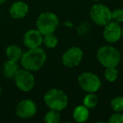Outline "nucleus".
<instances>
[{
    "label": "nucleus",
    "instance_id": "f257e3e1",
    "mask_svg": "<svg viewBox=\"0 0 123 123\" xmlns=\"http://www.w3.org/2000/svg\"><path fill=\"white\" fill-rule=\"evenodd\" d=\"M46 61V53L41 46L34 49H29L23 53L20 64L23 68L31 72L38 71L44 66Z\"/></svg>",
    "mask_w": 123,
    "mask_h": 123
},
{
    "label": "nucleus",
    "instance_id": "f03ea898",
    "mask_svg": "<svg viewBox=\"0 0 123 123\" xmlns=\"http://www.w3.org/2000/svg\"><path fill=\"white\" fill-rule=\"evenodd\" d=\"M44 102L49 109L62 111L68 105V97L59 89H51L44 95Z\"/></svg>",
    "mask_w": 123,
    "mask_h": 123
},
{
    "label": "nucleus",
    "instance_id": "7ed1b4c3",
    "mask_svg": "<svg viewBox=\"0 0 123 123\" xmlns=\"http://www.w3.org/2000/svg\"><path fill=\"white\" fill-rule=\"evenodd\" d=\"M96 57L105 68L117 67L121 62V53L117 48L112 46H103L98 50Z\"/></svg>",
    "mask_w": 123,
    "mask_h": 123
},
{
    "label": "nucleus",
    "instance_id": "20e7f679",
    "mask_svg": "<svg viewBox=\"0 0 123 123\" xmlns=\"http://www.w3.org/2000/svg\"><path fill=\"white\" fill-rule=\"evenodd\" d=\"M59 25V19L56 14L52 12H43L37 17L36 21V29L44 36L54 33Z\"/></svg>",
    "mask_w": 123,
    "mask_h": 123
},
{
    "label": "nucleus",
    "instance_id": "39448f33",
    "mask_svg": "<svg viewBox=\"0 0 123 123\" xmlns=\"http://www.w3.org/2000/svg\"><path fill=\"white\" fill-rule=\"evenodd\" d=\"M89 16L95 25L105 26L111 21V10L105 4H95L90 9Z\"/></svg>",
    "mask_w": 123,
    "mask_h": 123
},
{
    "label": "nucleus",
    "instance_id": "423d86ee",
    "mask_svg": "<svg viewBox=\"0 0 123 123\" xmlns=\"http://www.w3.org/2000/svg\"><path fill=\"white\" fill-rule=\"evenodd\" d=\"M78 83L79 87L87 93H95L101 87V80L99 76L90 72L81 74L78 78Z\"/></svg>",
    "mask_w": 123,
    "mask_h": 123
},
{
    "label": "nucleus",
    "instance_id": "0eeeda50",
    "mask_svg": "<svg viewBox=\"0 0 123 123\" xmlns=\"http://www.w3.org/2000/svg\"><path fill=\"white\" fill-rule=\"evenodd\" d=\"M15 84L19 90L30 92L35 86V77L32 73L26 69H19L14 78Z\"/></svg>",
    "mask_w": 123,
    "mask_h": 123
},
{
    "label": "nucleus",
    "instance_id": "6e6552de",
    "mask_svg": "<svg viewBox=\"0 0 123 123\" xmlns=\"http://www.w3.org/2000/svg\"><path fill=\"white\" fill-rule=\"evenodd\" d=\"M84 57L82 49L78 46H72L68 48L62 56V65L67 68H74L79 65Z\"/></svg>",
    "mask_w": 123,
    "mask_h": 123
},
{
    "label": "nucleus",
    "instance_id": "1a4fd4ad",
    "mask_svg": "<svg viewBox=\"0 0 123 123\" xmlns=\"http://www.w3.org/2000/svg\"><path fill=\"white\" fill-rule=\"evenodd\" d=\"M37 106L35 101L25 99L18 103L15 107V115L21 119H30L36 115Z\"/></svg>",
    "mask_w": 123,
    "mask_h": 123
},
{
    "label": "nucleus",
    "instance_id": "9d476101",
    "mask_svg": "<svg viewBox=\"0 0 123 123\" xmlns=\"http://www.w3.org/2000/svg\"><path fill=\"white\" fill-rule=\"evenodd\" d=\"M122 35V27L119 23L111 20L105 25L103 31V36L107 42L116 43L121 39Z\"/></svg>",
    "mask_w": 123,
    "mask_h": 123
},
{
    "label": "nucleus",
    "instance_id": "9b49d317",
    "mask_svg": "<svg viewBox=\"0 0 123 123\" xmlns=\"http://www.w3.org/2000/svg\"><path fill=\"white\" fill-rule=\"evenodd\" d=\"M23 42L28 49L40 47L43 43V35L37 29L29 30L25 33Z\"/></svg>",
    "mask_w": 123,
    "mask_h": 123
},
{
    "label": "nucleus",
    "instance_id": "f8f14e48",
    "mask_svg": "<svg viewBox=\"0 0 123 123\" xmlns=\"http://www.w3.org/2000/svg\"><path fill=\"white\" fill-rule=\"evenodd\" d=\"M29 12V6L23 1H16L9 8V14L13 19H23Z\"/></svg>",
    "mask_w": 123,
    "mask_h": 123
},
{
    "label": "nucleus",
    "instance_id": "ddd939ff",
    "mask_svg": "<svg viewBox=\"0 0 123 123\" xmlns=\"http://www.w3.org/2000/svg\"><path fill=\"white\" fill-rule=\"evenodd\" d=\"M19 70L18 62L8 59L3 66V74L5 78L9 79H14V76Z\"/></svg>",
    "mask_w": 123,
    "mask_h": 123
},
{
    "label": "nucleus",
    "instance_id": "4468645a",
    "mask_svg": "<svg viewBox=\"0 0 123 123\" xmlns=\"http://www.w3.org/2000/svg\"><path fill=\"white\" fill-rule=\"evenodd\" d=\"M89 116V109H88L85 105H78L75 107L73 112V117H74V121L77 122L82 123L85 122Z\"/></svg>",
    "mask_w": 123,
    "mask_h": 123
},
{
    "label": "nucleus",
    "instance_id": "2eb2a0df",
    "mask_svg": "<svg viewBox=\"0 0 123 123\" xmlns=\"http://www.w3.org/2000/svg\"><path fill=\"white\" fill-rule=\"evenodd\" d=\"M6 56L8 59L12 60V61L19 62L20 61L21 56L23 55V51L19 46L16 45H10L6 48Z\"/></svg>",
    "mask_w": 123,
    "mask_h": 123
},
{
    "label": "nucleus",
    "instance_id": "dca6fc26",
    "mask_svg": "<svg viewBox=\"0 0 123 123\" xmlns=\"http://www.w3.org/2000/svg\"><path fill=\"white\" fill-rule=\"evenodd\" d=\"M43 43L46 46V47L51 49L56 46L58 43L57 37L55 36L54 33H49L43 36Z\"/></svg>",
    "mask_w": 123,
    "mask_h": 123
},
{
    "label": "nucleus",
    "instance_id": "f3484780",
    "mask_svg": "<svg viewBox=\"0 0 123 123\" xmlns=\"http://www.w3.org/2000/svg\"><path fill=\"white\" fill-rule=\"evenodd\" d=\"M83 103L88 109H93L97 105L98 97L94 94V93H88L84 98Z\"/></svg>",
    "mask_w": 123,
    "mask_h": 123
},
{
    "label": "nucleus",
    "instance_id": "a211bd4d",
    "mask_svg": "<svg viewBox=\"0 0 123 123\" xmlns=\"http://www.w3.org/2000/svg\"><path fill=\"white\" fill-rule=\"evenodd\" d=\"M60 120H61V116H60L59 111L51 109L46 112L44 117V121L46 123H58Z\"/></svg>",
    "mask_w": 123,
    "mask_h": 123
},
{
    "label": "nucleus",
    "instance_id": "6ab92c4d",
    "mask_svg": "<svg viewBox=\"0 0 123 123\" xmlns=\"http://www.w3.org/2000/svg\"><path fill=\"white\" fill-rule=\"evenodd\" d=\"M118 70L116 69V67H111L105 68V70L104 73V76L105 79L109 82H115L118 78Z\"/></svg>",
    "mask_w": 123,
    "mask_h": 123
},
{
    "label": "nucleus",
    "instance_id": "aec40b11",
    "mask_svg": "<svg viewBox=\"0 0 123 123\" xmlns=\"http://www.w3.org/2000/svg\"><path fill=\"white\" fill-rule=\"evenodd\" d=\"M111 107L115 112H122L123 111V97L121 95L116 96L111 101Z\"/></svg>",
    "mask_w": 123,
    "mask_h": 123
},
{
    "label": "nucleus",
    "instance_id": "412c9836",
    "mask_svg": "<svg viewBox=\"0 0 123 123\" xmlns=\"http://www.w3.org/2000/svg\"><path fill=\"white\" fill-rule=\"evenodd\" d=\"M111 20L116 23L123 22V9H116L115 10L111 11Z\"/></svg>",
    "mask_w": 123,
    "mask_h": 123
},
{
    "label": "nucleus",
    "instance_id": "4be33fe9",
    "mask_svg": "<svg viewBox=\"0 0 123 123\" xmlns=\"http://www.w3.org/2000/svg\"><path fill=\"white\" fill-rule=\"evenodd\" d=\"M108 122L110 123H123V114L121 112H116L110 116Z\"/></svg>",
    "mask_w": 123,
    "mask_h": 123
},
{
    "label": "nucleus",
    "instance_id": "5701e85b",
    "mask_svg": "<svg viewBox=\"0 0 123 123\" xmlns=\"http://www.w3.org/2000/svg\"><path fill=\"white\" fill-rule=\"evenodd\" d=\"M6 2V0H0V5L3 4H4V3Z\"/></svg>",
    "mask_w": 123,
    "mask_h": 123
},
{
    "label": "nucleus",
    "instance_id": "b1692460",
    "mask_svg": "<svg viewBox=\"0 0 123 123\" xmlns=\"http://www.w3.org/2000/svg\"><path fill=\"white\" fill-rule=\"evenodd\" d=\"M1 94H2V88L0 86V95H1Z\"/></svg>",
    "mask_w": 123,
    "mask_h": 123
},
{
    "label": "nucleus",
    "instance_id": "393cba45",
    "mask_svg": "<svg viewBox=\"0 0 123 123\" xmlns=\"http://www.w3.org/2000/svg\"><path fill=\"white\" fill-rule=\"evenodd\" d=\"M92 1H94V2H98V1H100V0H92Z\"/></svg>",
    "mask_w": 123,
    "mask_h": 123
},
{
    "label": "nucleus",
    "instance_id": "a878e982",
    "mask_svg": "<svg viewBox=\"0 0 123 123\" xmlns=\"http://www.w3.org/2000/svg\"><path fill=\"white\" fill-rule=\"evenodd\" d=\"M121 37L123 38V27H122V35H121Z\"/></svg>",
    "mask_w": 123,
    "mask_h": 123
}]
</instances>
